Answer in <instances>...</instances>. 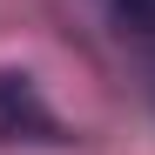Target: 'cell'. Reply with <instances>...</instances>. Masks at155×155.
<instances>
[{"label": "cell", "instance_id": "2", "mask_svg": "<svg viewBox=\"0 0 155 155\" xmlns=\"http://www.w3.org/2000/svg\"><path fill=\"white\" fill-rule=\"evenodd\" d=\"M108 14L128 34H155V0H108Z\"/></svg>", "mask_w": 155, "mask_h": 155}, {"label": "cell", "instance_id": "1", "mask_svg": "<svg viewBox=\"0 0 155 155\" xmlns=\"http://www.w3.org/2000/svg\"><path fill=\"white\" fill-rule=\"evenodd\" d=\"M0 142H61V115L41 101L27 74L0 68Z\"/></svg>", "mask_w": 155, "mask_h": 155}]
</instances>
